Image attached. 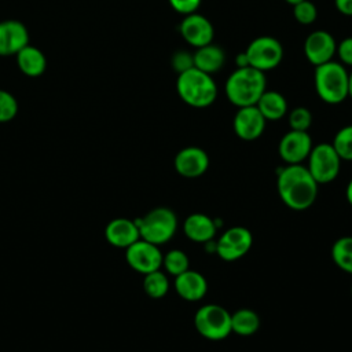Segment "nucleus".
Returning <instances> with one entry per match:
<instances>
[{"label": "nucleus", "instance_id": "58836bf2", "mask_svg": "<svg viewBox=\"0 0 352 352\" xmlns=\"http://www.w3.org/2000/svg\"><path fill=\"white\" fill-rule=\"evenodd\" d=\"M351 294H352V285H351Z\"/></svg>", "mask_w": 352, "mask_h": 352}, {"label": "nucleus", "instance_id": "b1692460", "mask_svg": "<svg viewBox=\"0 0 352 352\" xmlns=\"http://www.w3.org/2000/svg\"><path fill=\"white\" fill-rule=\"evenodd\" d=\"M331 258L338 268L352 274V236H341L333 243Z\"/></svg>", "mask_w": 352, "mask_h": 352}, {"label": "nucleus", "instance_id": "7ed1b4c3", "mask_svg": "<svg viewBox=\"0 0 352 352\" xmlns=\"http://www.w3.org/2000/svg\"><path fill=\"white\" fill-rule=\"evenodd\" d=\"M176 92L186 104L194 109H205L214 103L217 98V84L210 74L191 67L177 74Z\"/></svg>", "mask_w": 352, "mask_h": 352}, {"label": "nucleus", "instance_id": "423d86ee", "mask_svg": "<svg viewBox=\"0 0 352 352\" xmlns=\"http://www.w3.org/2000/svg\"><path fill=\"white\" fill-rule=\"evenodd\" d=\"M197 331L206 340L221 341L230 336L231 314L219 304H205L194 315Z\"/></svg>", "mask_w": 352, "mask_h": 352}, {"label": "nucleus", "instance_id": "a211bd4d", "mask_svg": "<svg viewBox=\"0 0 352 352\" xmlns=\"http://www.w3.org/2000/svg\"><path fill=\"white\" fill-rule=\"evenodd\" d=\"M175 290L186 301H199L208 292L205 276L194 270H187L175 276Z\"/></svg>", "mask_w": 352, "mask_h": 352}, {"label": "nucleus", "instance_id": "20e7f679", "mask_svg": "<svg viewBox=\"0 0 352 352\" xmlns=\"http://www.w3.org/2000/svg\"><path fill=\"white\" fill-rule=\"evenodd\" d=\"M349 72L337 62L330 60L319 65L314 70V85L319 99L327 104H340L349 98Z\"/></svg>", "mask_w": 352, "mask_h": 352}, {"label": "nucleus", "instance_id": "f3484780", "mask_svg": "<svg viewBox=\"0 0 352 352\" xmlns=\"http://www.w3.org/2000/svg\"><path fill=\"white\" fill-rule=\"evenodd\" d=\"M104 238L110 245L126 249L140 238V234L135 220L117 217L106 226Z\"/></svg>", "mask_w": 352, "mask_h": 352}, {"label": "nucleus", "instance_id": "aec40b11", "mask_svg": "<svg viewBox=\"0 0 352 352\" xmlns=\"http://www.w3.org/2000/svg\"><path fill=\"white\" fill-rule=\"evenodd\" d=\"M192 59L194 67L212 76L223 69L226 63V52L217 44L210 43L204 47L195 48V51L192 52Z\"/></svg>", "mask_w": 352, "mask_h": 352}, {"label": "nucleus", "instance_id": "f257e3e1", "mask_svg": "<svg viewBox=\"0 0 352 352\" xmlns=\"http://www.w3.org/2000/svg\"><path fill=\"white\" fill-rule=\"evenodd\" d=\"M318 183L301 164L286 165L279 169L276 188L282 202L293 210H305L314 205L318 195Z\"/></svg>", "mask_w": 352, "mask_h": 352}, {"label": "nucleus", "instance_id": "cd10ccee", "mask_svg": "<svg viewBox=\"0 0 352 352\" xmlns=\"http://www.w3.org/2000/svg\"><path fill=\"white\" fill-rule=\"evenodd\" d=\"M287 122L290 129L293 131H304L308 132L311 124H312V113L309 109L304 106H297L289 111Z\"/></svg>", "mask_w": 352, "mask_h": 352}, {"label": "nucleus", "instance_id": "1a4fd4ad", "mask_svg": "<svg viewBox=\"0 0 352 352\" xmlns=\"http://www.w3.org/2000/svg\"><path fill=\"white\" fill-rule=\"evenodd\" d=\"M252 243V232L242 226H234L223 232V235L217 239L214 250L221 260L235 261L249 252Z\"/></svg>", "mask_w": 352, "mask_h": 352}, {"label": "nucleus", "instance_id": "c756f323", "mask_svg": "<svg viewBox=\"0 0 352 352\" xmlns=\"http://www.w3.org/2000/svg\"><path fill=\"white\" fill-rule=\"evenodd\" d=\"M18 113V102L15 96L0 88V122H8L15 118Z\"/></svg>", "mask_w": 352, "mask_h": 352}, {"label": "nucleus", "instance_id": "2f4dec72", "mask_svg": "<svg viewBox=\"0 0 352 352\" xmlns=\"http://www.w3.org/2000/svg\"><path fill=\"white\" fill-rule=\"evenodd\" d=\"M336 55L338 56L340 63H342L345 67H352V36L345 37L337 43Z\"/></svg>", "mask_w": 352, "mask_h": 352}, {"label": "nucleus", "instance_id": "6ab92c4d", "mask_svg": "<svg viewBox=\"0 0 352 352\" xmlns=\"http://www.w3.org/2000/svg\"><path fill=\"white\" fill-rule=\"evenodd\" d=\"M183 231L190 241L198 243L210 242L216 235V223L204 213H192L186 217Z\"/></svg>", "mask_w": 352, "mask_h": 352}, {"label": "nucleus", "instance_id": "c9c22d12", "mask_svg": "<svg viewBox=\"0 0 352 352\" xmlns=\"http://www.w3.org/2000/svg\"><path fill=\"white\" fill-rule=\"evenodd\" d=\"M345 195H346V201H348V202H349V205L352 206V179L349 180V183H348V186H346Z\"/></svg>", "mask_w": 352, "mask_h": 352}, {"label": "nucleus", "instance_id": "f03ea898", "mask_svg": "<svg viewBox=\"0 0 352 352\" xmlns=\"http://www.w3.org/2000/svg\"><path fill=\"white\" fill-rule=\"evenodd\" d=\"M267 89L265 73L250 66L236 67L226 80L224 91L228 102L236 109L256 106Z\"/></svg>", "mask_w": 352, "mask_h": 352}, {"label": "nucleus", "instance_id": "9d476101", "mask_svg": "<svg viewBox=\"0 0 352 352\" xmlns=\"http://www.w3.org/2000/svg\"><path fill=\"white\" fill-rule=\"evenodd\" d=\"M162 257L160 246L142 238L125 249L128 265L143 275L160 270L162 267Z\"/></svg>", "mask_w": 352, "mask_h": 352}, {"label": "nucleus", "instance_id": "72a5a7b5", "mask_svg": "<svg viewBox=\"0 0 352 352\" xmlns=\"http://www.w3.org/2000/svg\"><path fill=\"white\" fill-rule=\"evenodd\" d=\"M337 11L345 16H352V0H334Z\"/></svg>", "mask_w": 352, "mask_h": 352}, {"label": "nucleus", "instance_id": "412c9836", "mask_svg": "<svg viewBox=\"0 0 352 352\" xmlns=\"http://www.w3.org/2000/svg\"><path fill=\"white\" fill-rule=\"evenodd\" d=\"M15 58L18 69L28 77H38L47 69V58L44 52L32 44L23 47Z\"/></svg>", "mask_w": 352, "mask_h": 352}, {"label": "nucleus", "instance_id": "393cba45", "mask_svg": "<svg viewBox=\"0 0 352 352\" xmlns=\"http://www.w3.org/2000/svg\"><path fill=\"white\" fill-rule=\"evenodd\" d=\"M143 289L148 297L162 298L169 292L168 276L160 270L148 272L144 275Z\"/></svg>", "mask_w": 352, "mask_h": 352}, {"label": "nucleus", "instance_id": "f704fd0d", "mask_svg": "<svg viewBox=\"0 0 352 352\" xmlns=\"http://www.w3.org/2000/svg\"><path fill=\"white\" fill-rule=\"evenodd\" d=\"M235 65H236V67H246V66H249V65H248V58H246L245 51L241 52V54H238V55L235 56Z\"/></svg>", "mask_w": 352, "mask_h": 352}, {"label": "nucleus", "instance_id": "9b49d317", "mask_svg": "<svg viewBox=\"0 0 352 352\" xmlns=\"http://www.w3.org/2000/svg\"><path fill=\"white\" fill-rule=\"evenodd\" d=\"M179 33L182 38L192 48L210 44L214 38V28L212 22L199 12L184 15L179 25Z\"/></svg>", "mask_w": 352, "mask_h": 352}, {"label": "nucleus", "instance_id": "4be33fe9", "mask_svg": "<svg viewBox=\"0 0 352 352\" xmlns=\"http://www.w3.org/2000/svg\"><path fill=\"white\" fill-rule=\"evenodd\" d=\"M267 121H278L287 114V102L285 96L274 89H265L256 103Z\"/></svg>", "mask_w": 352, "mask_h": 352}, {"label": "nucleus", "instance_id": "5701e85b", "mask_svg": "<svg viewBox=\"0 0 352 352\" xmlns=\"http://www.w3.org/2000/svg\"><path fill=\"white\" fill-rule=\"evenodd\" d=\"M260 327V318L258 315L249 309L242 308L231 314V331L248 337L254 334Z\"/></svg>", "mask_w": 352, "mask_h": 352}, {"label": "nucleus", "instance_id": "4c0bfd02", "mask_svg": "<svg viewBox=\"0 0 352 352\" xmlns=\"http://www.w3.org/2000/svg\"><path fill=\"white\" fill-rule=\"evenodd\" d=\"M287 4H290V6H294V4H297V3H300V1H302V0H285Z\"/></svg>", "mask_w": 352, "mask_h": 352}, {"label": "nucleus", "instance_id": "2eb2a0df", "mask_svg": "<svg viewBox=\"0 0 352 352\" xmlns=\"http://www.w3.org/2000/svg\"><path fill=\"white\" fill-rule=\"evenodd\" d=\"M175 169L183 177L202 176L209 168V157L206 151L197 146L182 148L175 157Z\"/></svg>", "mask_w": 352, "mask_h": 352}, {"label": "nucleus", "instance_id": "bb28decb", "mask_svg": "<svg viewBox=\"0 0 352 352\" xmlns=\"http://www.w3.org/2000/svg\"><path fill=\"white\" fill-rule=\"evenodd\" d=\"M341 160L352 161V124L341 128L331 142Z\"/></svg>", "mask_w": 352, "mask_h": 352}, {"label": "nucleus", "instance_id": "ddd939ff", "mask_svg": "<svg viewBox=\"0 0 352 352\" xmlns=\"http://www.w3.org/2000/svg\"><path fill=\"white\" fill-rule=\"evenodd\" d=\"M312 146V139L308 132L290 129L280 138L278 153L287 165H294L308 158Z\"/></svg>", "mask_w": 352, "mask_h": 352}, {"label": "nucleus", "instance_id": "7c9ffc66", "mask_svg": "<svg viewBox=\"0 0 352 352\" xmlns=\"http://www.w3.org/2000/svg\"><path fill=\"white\" fill-rule=\"evenodd\" d=\"M170 65L173 67V70L180 74L183 72L190 70L191 67H194V59H192V54L184 50L176 51L172 58H170Z\"/></svg>", "mask_w": 352, "mask_h": 352}, {"label": "nucleus", "instance_id": "f8f14e48", "mask_svg": "<svg viewBox=\"0 0 352 352\" xmlns=\"http://www.w3.org/2000/svg\"><path fill=\"white\" fill-rule=\"evenodd\" d=\"M336 50L337 41L327 30H314L304 41V55L314 67L333 60Z\"/></svg>", "mask_w": 352, "mask_h": 352}, {"label": "nucleus", "instance_id": "4468645a", "mask_svg": "<svg viewBox=\"0 0 352 352\" xmlns=\"http://www.w3.org/2000/svg\"><path fill=\"white\" fill-rule=\"evenodd\" d=\"M267 120L256 106L239 107L232 120L235 135L246 142L258 139L265 129Z\"/></svg>", "mask_w": 352, "mask_h": 352}, {"label": "nucleus", "instance_id": "a878e982", "mask_svg": "<svg viewBox=\"0 0 352 352\" xmlns=\"http://www.w3.org/2000/svg\"><path fill=\"white\" fill-rule=\"evenodd\" d=\"M162 265L168 274L177 276L190 268L188 256L180 249H172L162 257Z\"/></svg>", "mask_w": 352, "mask_h": 352}, {"label": "nucleus", "instance_id": "c85d7f7f", "mask_svg": "<svg viewBox=\"0 0 352 352\" xmlns=\"http://www.w3.org/2000/svg\"><path fill=\"white\" fill-rule=\"evenodd\" d=\"M294 19L304 26L312 25L318 18V8L311 0H302L293 6Z\"/></svg>", "mask_w": 352, "mask_h": 352}, {"label": "nucleus", "instance_id": "6e6552de", "mask_svg": "<svg viewBox=\"0 0 352 352\" xmlns=\"http://www.w3.org/2000/svg\"><path fill=\"white\" fill-rule=\"evenodd\" d=\"M307 160V169L318 184L333 182L340 173L342 161L331 143H319L312 146Z\"/></svg>", "mask_w": 352, "mask_h": 352}, {"label": "nucleus", "instance_id": "dca6fc26", "mask_svg": "<svg viewBox=\"0 0 352 352\" xmlns=\"http://www.w3.org/2000/svg\"><path fill=\"white\" fill-rule=\"evenodd\" d=\"M29 44L28 28L16 19L0 22V56L16 55Z\"/></svg>", "mask_w": 352, "mask_h": 352}, {"label": "nucleus", "instance_id": "473e14b6", "mask_svg": "<svg viewBox=\"0 0 352 352\" xmlns=\"http://www.w3.org/2000/svg\"><path fill=\"white\" fill-rule=\"evenodd\" d=\"M169 6L180 15H188L197 12L202 0H168Z\"/></svg>", "mask_w": 352, "mask_h": 352}, {"label": "nucleus", "instance_id": "e433bc0d", "mask_svg": "<svg viewBox=\"0 0 352 352\" xmlns=\"http://www.w3.org/2000/svg\"><path fill=\"white\" fill-rule=\"evenodd\" d=\"M352 69V67H351ZM348 87H349V98L352 99V70L349 72V77H348Z\"/></svg>", "mask_w": 352, "mask_h": 352}, {"label": "nucleus", "instance_id": "0eeeda50", "mask_svg": "<svg viewBox=\"0 0 352 352\" xmlns=\"http://www.w3.org/2000/svg\"><path fill=\"white\" fill-rule=\"evenodd\" d=\"M248 65L263 73L276 69L283 59V47L272 36H258L245 50Z\"/></svg>", "mask_w": 352, "mask_h": 352}, {"label": "nucleus", "instance_id": "39448f33", "mask_svg": "<svg viewBox=\"0 0 352 352\" xmlns=\"http://www.w3.org/2000/svg\"><path fill=\"white\" fill-rule=\"evenodd\" d=\"M140 238L157 246L166 243L173 238L177 230V217L169 208H155L143 217L135 220Z\"/></svg>", "mask_w": 352, "mask_h": 352}]
</instances>
